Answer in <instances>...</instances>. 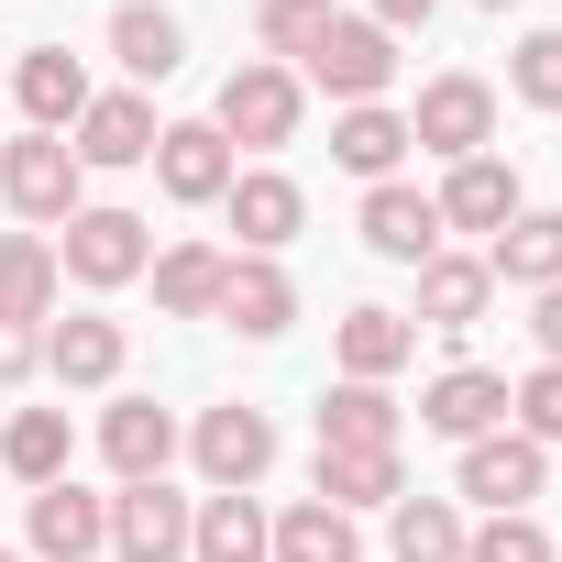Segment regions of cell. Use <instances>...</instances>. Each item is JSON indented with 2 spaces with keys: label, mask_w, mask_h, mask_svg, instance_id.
I'll list each match as a JSON object with an SVG mask.
<instances>
[{
  "label": "cell",
  "mask_w": 562,
  "mask_h": 562,
  "mask_svg": "<svg viewBox=\"0 0 562 562\" xmlns=\"http://www.w3.org/2000/svg\"><path fill=\"white\" fill-rule=\"evenodd\" d=\"M321 23H331V0H265V12H254V45L288 67V56H310V45H321Z\"/></svg>",
  "instance_id": "33"
},
{
  "label": "cell",
  "mask_w": 562,
  "mask_h": 562,
  "mask_svg": "<svg viewBox=\"0 0 562 562\" xmlns=\"http://www.w3.org/2000/svg\"><path fill=\"white\" fill-rule=\"evenodd\" d=\"M78 188H89V166L67 155V133H23V144H0V199H12L34 232H67V221L89 210Z\"/></svg>",
  "instance_id": "2"
},
{
  "label": "cell",
  "mask_w": 562,
  "mask_h": 562,
  "mask_svg": "<svg viewBox=\"0 0 562 562\" xmlns=\"http://www.w3.org/2000/svg\"><path fill=\"white\" fill-rule=\"evenodd\" d=\"M45 364V331H12V321H0V386H23Z\"/></svg>",
  "instance_id": "37"
},
{
  "label": "cell",
  "mask_w": 562,
  "mask_h": 562,
  "mask_svg": "<svg viewBox=\"0 0 562 562\" xmlns=\"http://www.w3.org/2000/svg\"><path fill=\"white\" fill-rule=\"evenodd\" d=\"M485 12H507V0H485Z\"/></svg>",
  "instance_id": "40"
},
{
  "label": "cell",
  "mask_w": 562,
  "mask_h": 562,
  "mask_svg": "<svg viewBox=\"0 0 562 562\" xmlns=\"http://www.w3.org/2000/svg\"><path fill=\"white\" fill-rule=\"evenodd\" d=\"M386 551L397 562H463V507L452 496H397L386 507Z\"/></svg>",
  "instance_id": "31"
},
{
  "label": "cell",
  "mask_w": 562,
  "mask_h": 562,
  "mask_svg": "<svg viewBox=\"0 0 562 562\" xmlns=\"http://www.w3.org/2000/svg\"><path fill=\"white\" fill-rule=\"evenodd\" d=\"M232 177H243V166H232V144H221L210 122H166V133H155V188H166L177 210H221Z\"/></svg>",
  "instance_id": "8"
},
{
  "label": "cell",
  "mask_w": 562,
  "mask_h": 562,
  "mask_svg": "<svg viewBox=\"0 0 562 562\" xmlns=\"http://www.w3.org/2000/svg\"><path fill=\"white\" fill-rule=\"evenodd\" d=\"M419 430H441V441H485V430H507V375H485V364L430 375V386H419Z\"/></svg>",
  "instance_id": "14"
},
{
  "label": "cell",
  "mask_w": 562,
  "mask_h": 562,
  "mask_svg": "<svg viewBox=\"0 0 562 562\" xmlns=\"http://www.w3.org/2000/svg\"><path fill=\"white\" fill-rule=\"evenodd\" d=\"M265 562H364V540H353V518H342V507H321V496H299L288 518H276V540H265Z\"/></svg>",
  "instance_id": "29"
},
{
  "label": "cell",
  "mask_w": 562,
  "mask_h": 562,
  "mask_svg": "<svg viewBox=\"0 0 562 562\" xmlns=\"http://www.w3.org/2000/svg\"><path fill=\"white\" fill-rule=\"evenodd\" d=\"M0 463H12L23 485H56V474L78 463V430H67V408H12V430H0Z\"/></svg>",
  "instance_id": "30"
},
{
  "label": "cell",
  "mask_w": 562,
  "mask_h": 562,
  "mask_svg": "<svg viewBox=\"0 0 562 562\" xmlns=\"http://www.w3.org/2000/svg\"><path fill=\"white\" fill-rule=\"evenodd\" d=\"M188 452H199V474H210V496H232V485H265V463H276V419L265 408H199V430H188Z\"/></svg>",
  "instance_id": "6"
},
{
  "label": "cell",
  "mask_w": 562,
  "mask_h": 562,
  "mask_svg": "<svg viewBox=\"0 0 562 562\" xmlns=\"http://www.w3.org/2000/svg\"><path fill=\"white\" fill-rule=\"evenodd\" d=\"M210 321H232L243 342H276V331L299 321V276L276 265V254H232V276H221V310H210Z\"/></svg>",
  "instance_id": "11"
},
{
  "label": "cell",
  "mask_w": 562,
  "mask_h": 562,
  "mask_svg": "<svg viewBox=\"0 0 562 562\" xmlns=\"http://www.w3.org/2000/svg\"><path fill=\"white\" fill-rule=\"evenodd\" d=\"M12 100H23V122H34V133H78V111H89L100 89H89V67H78L67 45H34V56L12 67Z\"/></svg>",
  "instance_id": "16"
},
{
  "label": "cell",
  "mask_w": 562,
  "mask_h": 562,
  "mask_svg": "<svg viewBox=\"0 0 562 562\" xmlns=\"http://www.w3.org/2000/svg\"><path fill=\"white\" fill-rule=\"evenodd\" d=\"M265 540H276V518L254 507V485L199 496V518H188V562H265Z\"/></svg>",
  "instance_id": "22"
},
{
  "label": "cell",
  "mask_w": 562,
  "mask_h": 562,
  "mask_svg": "<svg viewBox=\"0 0 562 562\" xmlns=\"http://www.w3.org/2000/svg\"><path fill=\"white\" fill-rule=\"evenodd\" d=\"M299 67H310L342 111H364V100H386V78H397V34H386V23H364V12H331V23H321V45H310Z\"/></svg>",
  "instance_id": "3"
},
{
  "label": "cell",
  "mask_w": 562,
  "mask_h": 562,
  "mask_svg": "<svg viewBox=\"0 0 562 562\" xmlns=\"http://www.w3.org/2000/svg\"><path fill=\"white\" fill-rule=\"evenodd\" d=\"M221 221L243 232V254H288V243H299V221H310V199H299V177L243 166V177L221 188Z\"/></svg>",
  "instance_id": "10"
},
{
  "label": "cell",
  "mask_w": 562,
  "mask_h": 562,
  "mask_svg": "<svg viewBox=\"0 0 562 562\" xmlns=\"http://www.w3.org/2000/svg\"><path fill=\"white\" fill-rule=\"evenodd\" d=\"M210 133H221V144H254V155L299 144V67L243 56V67L221 78V111H210Z\"/></svg>",
  "instance_id": "1"
},
{
  "label": "cell",
  "mask_w": 562,
  "mask_h": 562,
  "mask_svg": "<svg viewBox=\"0 0 562 562\" xmlns=\"http://www.w3.org/2000/svg\"><path fill=\"white\" fill-rule=\"evenodd\" d=\"M507 408H518V430L551 452V441H562V364H529V375L507 386Z\"/></svg>",
  "instance_id": "36"
},
{
  "label": "cell",
  "mask_w": 562,
  "mask_h": 562,
  "mask_svg": "<svg viewBox=\"0 0 562 562\" xmlns=\"http://www.w3.org/2000/svg\"><path fill=\"white\" fill-rule=\"evenodd\" d=\"M56 288H67L56 243H45V232H0V321H12V331L56 321Z\"/></svg>",
  "instance_id": "18"
},
{
  "label": "cell",
  "mask_w": 562,
  "mask_h": 562,
  "mask_svg": "<svg viewBox=\"0 0 562 562\" xmlns=\"http://www.w3.org/2000/svg\"><path fill=\"white\" fill-rule=\"evenodd\" d=\"M485 299H496L485 254H430V265H419V321H430V331H474Z\"/></svg>",
  "instance_id": "24"
},
{
  "label": "cell",
  "mask_w": 562,
  "mask_h": 562,
  "mask_svg": "<svg viewBox=\"0 0 562 562\" xmlns=\"http://www.w3.org/2000/svg\"><path fill=\"white\" fill-rule=\"evenodd\" d=\"M100 452H111L122 485H155V474L177 463V419H166L155 397H111V408H100Z\"/></svg>",
  "instance_id": "17"
},
{
  "label": "cell",
  "mask_w": 562,
  "mask_h": 562,
  "mask_svg": "<svg viewBox=\"0 0 562 562\" xmlns=\"http://www.w3.org/2000/svg\"><path fill=\"white\" fill-rule=\"evenodd\" d=\"M397 430H408V408L386 386H364V375H342L321 397V452H397Z\"/></svg>",
  "instance_id": "20"
},
{
  "label": "cell",
  "mask_w": 562,
  "mask_h": 562,
  "mask_svg": "<svg viewBox=\"0 0 562 562\" xmlns=\"http://www.w3.org/2000/svg\"><path fill=\"white\" fill-rule=\"evenodd\" d=\"M463 562H551V529L518 507V518H485V529H463Z\"/></svg>",
  "instance_id": "35"
},
{
  "label": "cell",
  "mask_w": 562,
  "mask_h": 562,
  "mask_svg": "<svg viewBox=\"0 0 562 562\" xmlns=\"http://www.w3.org/2000/svg\"><path fill=\"white\" fill-rule=\"evenodd\" d=\"M122 353H133V342H122V321H100V310H78V321L45 331V375H56V386H111Z\"/></svg>",
  "instance_id": "23"
},
{
  "label": "cell",
  "mask_w": 562,
  "mask_h": 562,
  "mask_svg": "<svg viewBox=\"0 0 562 562\" xmlns=\"http://www.w3.org/2000/svg\"><path fill=\"white\" fill-rule=\"evenodd\" d=\"M221 276H232V254L166 243V254H155V310H166V321H210V310H221Z\"/></svg>",
  "instance_id": "25"
},
{
  "label": "cell",
  "mask_w": 562,
  "mask_h": 562,
  "mask_svg": "<svg viewBox=\"0 0 562 562\" xmlns=\"http://www.w3.org/2000/svg\"><path fill=\"white\" fill-rule=\"evenodd\" d=\"M155 221L144 210H78L67 232H56V265L78 276V288H133V276L155 265V243H144Z\"/></svg>",
  "instance_id": "4"
},
{
  "label": "cell",
  "mask_w": 562,
  "mask_h": 562,
  "mask_svg": "<svg viewBox=\"0 0 562 562\" xmlns=\"http://www.w3.org/2000/svg\"><path fill=\"white\" fill-rule=\"evenodd\" d=\"M155 133H166V122H155V100H144V89H111V100H89V111H78L67 155H78V166H155Z\"/></svg>",
  "instance_id": "12"
},
{
  "label": "cell",
  "mask_w": 562,
  "mask_h": 562,
  "mask_svg": "<svg viewBox=\"0 0 562 562\" xmlns=\"http://www.w3.org/2000/svg\"><path fill=\"white\" fill-rule=\"evenodd\" d=\"M529 342H540V364H562V288L529 299Z\"/></svg>",
  "instance_id": "38"
},
{
  "label": "cell",
  "mask_w": 562,
  "mask_h": 562,
  "mask_svg": "<svg viewBox=\"0 0 562 562\" xmlns=\"http://www.w3.org/2000/svg\"><path fill=\"white\" fill-rule=\"evenodd\" d=\"M111 56H122L133 78H177L188 34H177V12H155V0H122V12H111Z\"/></svg>",
  "instance_id": "32"
},
{
  "label": "cell",
  "mask_w": 562,
  "mask_h": 562,
  "mask_svg": "<svg viewBox=\"0 0 562 562\" xmlns=\"http://www.w3.org/2000/svg\"><path fill=\"white\" fill-rule=\"evenodd\" d=\"M331 155H342L364 188H386V177H397V155H408V111H386V100L342 111V122H331Z\"/></svg>",
  "instance_id": "26"
},
{
  "label": "cell",
  "mask_w": 562,
  "mask_h": 562,
  "mask_svg": "<svg viewBox=\"0 0 562 562\" xmlns=\"http://www.w3.org/2000/svg\"><path fill=\"white\" fill-rule=\"evenodd\" d=\"M310 496L353 518V507H397V496H408V474H397V452H321Z\"/></svg>",
  "instance_id": "28"
},
{
  "label": "cell",
  "mask_w": 562,
  "mask_h": 562,
  "mask_svg": "<svg viewBox=\"0 0 562 562\" xmlns=\"http://www.w3.org/2000/svg\"><path fill=\"white\" fill-rule=\"evenodd\" d=\"M507 89L529 100V111H562V34L540 23V34H518V56H507Z\"/></svg>",
  "instance_id": "34"
},
{
  "label": "cell",
  "mask_w": 562,
  "mask_h": 562,
  "mask_svg": "<svg viewBox=\"0 0 562 562\" xmlns=\"http://www.w3.org/2000/svg\"><path fill=\"white\" fill-rule=\"evenodd\" d=\"M540 485H551V452H540L529 430H485V441H463V496H474L485 518H518Z\"/></svg>",
  "instance_id": "7"
},
{
  "label": "cell",
  "mask_w": 562,
  "mask_h": 562,
  "mask_svg": "<svg viewBox=\"0 0 562 562\" xmlns=\"http://www.w3.org/2000/svg\"><path fill=\"white\" fill-rule=\"evenodd\" d=\"M331 353H342V375H364V386H386L408 353H419V331L397 321V310H342V331H331Z\"/></svg>",
  "instance_id": "27"
},
{
  "label": "cell",
  "mask_w": 562,
  "mask_h": 562,
  "mask_svg": "<svg viewBox=\"0 0 562 562\" xmlns=\"http://www.w3.org/2000/svg\"><path fill=\"white\" fill-rule=\"evenodd\" d=\"M34 551H45V562H89V551H111V496H89L78 474L34 485Z\"/></svg>",
  "instance_id": "15"
},
{
  "label": "cell",
  "mask_w": 562,
  "mask_h": 562,
  "mask_svg": "<svg viewBox=\"0 0 562 562\" xmlns=\"http://www.w3.org/2000/svg\"><path fill=\"white\" fill-rule=\"evenodd\" d=\"M430 210H441V232H485V243H496L529 199H518V166H507V155H463V166L441 177V199H430Z\"/></svg>",
  "instance_id": "13"
},
{
  "label": "cell",
  "mask_w": 562,
  "mask_h": 562,
  "mask_svg": "<svg viewBox=\"0 0 562 562\" xmlns=\"http://www.w3.org/2000/svg\"><path fill=\"white\" fill-rule=\"evenodd\" d=\"M0 562H23V551H0Z\"/></svg>",
  "instance_id": "41"
},
{
  "label": "cell",
  "mask_w": 562,
  "mask_h": 562,
  "mask_svg": "<svg viewBox=\"0 0 562 562\" xmlns=\"http://www.w3.org/2000/svg\"><path fill=\"white\" fill-rule=\"evenodd\" d=\"M441 0H364V23H386V34H408V23H430Z\"/></svg>",
  "instance_id": "39"
},
{
  "label": "cell",
  "mask_w": 562,
  "mask_h": 562,
  "mask_svg": "<svg viewBox=\"0 0 562 562\" xmlns=\"http://www.w3.org/2000/svg\"><path fill=\"white\" fill-rule=\"evenodd\" d=\"M408 144H419V155H441V166L485 155V144H496V89H485V78H430V89H419V111H408Z\"/></svg>",
  "instance_id": "5"
},
{
  "label": "cell",
  "mask_w": 562,
  "mask_h": 562,
  "mask_svg": "<svg viewBox=\"0 0 562 562\" xmlns=\"http://www.w3.org/2000/svg\"><path fill=\"white\" fill-rule=\"evenodd\" d=\"M188 518H199V507H188L166 474H155V485H122V496H111V551H122V562H188Z\"/></svg>",
  "instance_id": "9"
},
{
  "label": "cell",
  "mask_w": 562,
  "mask_h": 562,
  "mask_svg": "<svg viewBox=\"0 0 562 562\" xmlns=\"http://www.w3.org/2000/svg\"><path fill=\"white\" fill-rule=\"evenodd\" d=\"M485 276H496V288H562V210H518L496 243H485Z\"/></svg>",
  "instance_id": "21"
},
{
  "label": "cell",
  "mask_w": 562,
  "mask_h": 562,
  "mask_svg": "<svg viewBox=\"0 0 562 562\" xmlns=\"http://www.w3.org/2000/svg\"><path fill=\"white\" fill-rule=\"evenodd\" d=\"M364 243H375L386 265H430V254H441V210H430L408 177H386V188H364Z\"/></svg>",
  "instance_id": "19"
}]
</instances>
